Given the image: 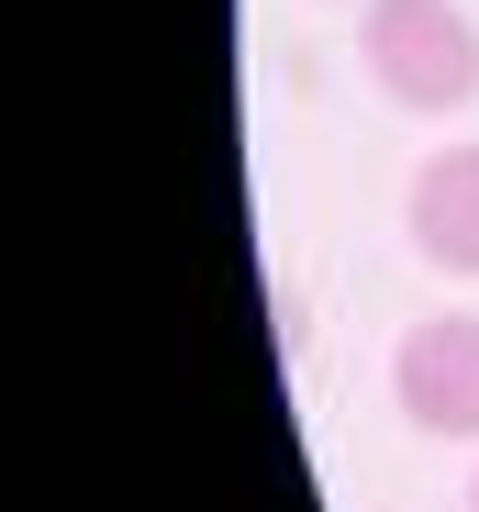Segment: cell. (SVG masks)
Returning <instances> with one entry per match:
<instances>
[{
  "mask_svg": "<svg viewBox=\"0 0 479 512\" xmlns=\"http://www.w3.org/2000/svg\"><path fill=\"white\" fill-rule=\"evenodd\" d=\"M357 67L402 112H468L479 101V23L457 0H368L357 12Z\"/></svg>",
  "mask_w": 479,
  "mask_h": 512,
  "instance_id": "6da1fadb",
  "label": "cell"
},
{
  "mask_svg": "<svg viewBox=\"0 0 479 512\" xmlns=\"http://www.w3.org/2000/svg\"><path fill=\"white\" fill-rule=\"evenodd\" d=\"M390 401H402V423H424V435L479 446V312L413 323L402 346H390Z\"/></svg>",
  "mask_w": 479,
  "mask_h": 512,
  "instance_id": "7a4b0ae2",
  "label": "cell"
},
{
  "mask_svg": "<svg viewBox=\"0 0 479 512\" xmlns=\"http://www.w3.org/2000/svg\"><path fill=\"white\" fill-rule=\"evenodd\" d=\"M402 234L424 245V268L479 279V145L424 156V179H413V201H402Z\"/></svg>",
  "mask_w": 479,
  "mask_h": 512,
  "instance_id": "3957f363",
  "label": "cell"
},
{
  "mask_svg": "<svg viewBox=\"0 0 479 512\" xmlns=\"http://www.w3.org/2000/svg\"><path fill=\"white\" fill-rule=\"evenodd\" d=\"M468 512H479V479H468Z\"/></svg>",
  "mask_w": 479,
  "mask_h": 512,
  "instance_id": "277c9868",
  "label": "cell"
}]
</instances>
